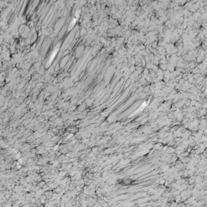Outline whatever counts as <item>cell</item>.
Instances as JSON below:
<instances>
[{"instance_id":"6da1fadb","label":"cell","mask_w":207,"mask_h":207,"mask_svg":"<svg viewBox=\"0 0 207 207\" xmlns=\"http://www.w3.org/2000/svg\"><path fill=\"white\" fill-rule=\"evenodd\" d=\"M58 49H59V45H57V46H56V48H55V49L53 50V53H52V55L50 56V58H49V62H48V66H49V64H50V63L53 62V60L54 59L55 56L57 55V53L58 52Z\"/></svg>"}]
</instances>
